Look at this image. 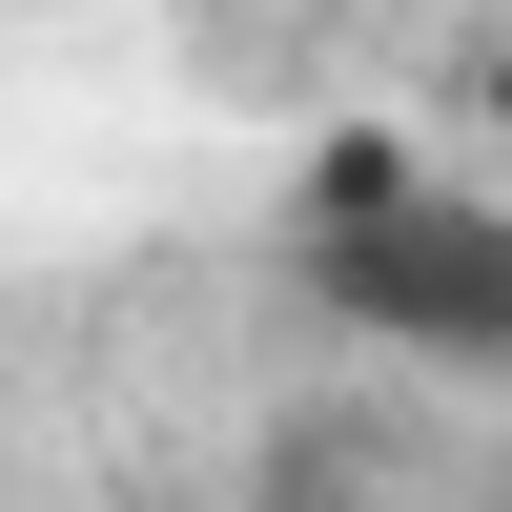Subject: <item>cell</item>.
Returning a JSON list of instances; mask_svg holds the SVG:
<instances>
[{
    "label": "cell",
    "instance_id": "7a4b0ae2",
    "mask_svg": "<svg viewBox=\"0 0 512 512\" xmlns=\"http://www.w3.org/2000/svg\"><path fill=\"white\" fill-rule=\"evenodd\" d=\"M410 185H451L410 123H308V164H287V205H267V246H349V226H390Z\"/></svg>",
    "mask_w": 512,
    "mask_h": 512
},
{
    "label": "cell",
    "instance_id": "6da1fadb",
    "mask_svg": "<svg viewBox=\"0 0 512 512\" xmlns=\"http://www.w3.org/2000/svg\"><path fill=\"white\" fill-rule=\"evenodd\" d=\"M287 287H308L349 349H410V369H512V205H492V185H410L390 226L287 246Z\"/></svg>",
    "mask_w": 512,
    "mask_h": 512
},
{
    "label": "cell",
    "instance_id": "3957f363",
    "mask_svg": "<svg viewBox=\"0 0 512 512\" xmlns=\"http://www.w3.org/2000/svg\"><path fill=\"white\" fill-rule=\"evenodd\" d=\"M246 512H390V451H369L349 410H267V451H246Z\"/></svg>",
    "mask_w": 512,
    "mask_h": 512
},
{
    "label": "cell",
    "instance_id": "277c9868",
    "mask_svg": "<svg viewBox=\"0 0 512 512\" xmlns=\"http://www.w3.org/2000/svg\"><path fill=\"white\" fill-rule=\"evenodd\" d=\"M451 103H472V144L512 164V0H492V21H472V82H451Z\"/></svg>",
    "mask_w": 512,
    "mask_h": 512
},
{
    "label": "cell",
    "instance_id": "5b68a950",
    "mask_svg": "<svg viewBox=\"0 0 512 512\" xmlns=\"http://www.w3.org/2000/svg\"><path fill=\"white\" fill-rule=\"evenodd\" d=\"M492 512H512V472H492Z\"/></svg>",
    "mask_w": 512,
    "mask_h": 512
}]
</instances>
